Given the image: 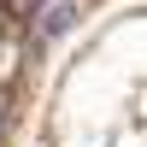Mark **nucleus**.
Returning a JSON list of instances; mask_svg holds the SVG:
<instances>
[{
    "label": "nucleus",
    "instance_id": "obj_1",
    "mask_svg": "<svg viewBox=\"0 0 147 147\" xmlns=\"http://www.w3.org/2000/svg\"><path fill=\"white\" fill-rule=\"evenodd\" d=\"M71 24H77V6H71V0H65V6H47V18H41V35H65Z\"/></svg>",
    "mask_w": 147,
    "mask_h": 147
}]
</instances>
